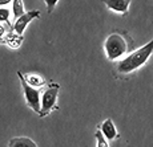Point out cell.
I'll return each instance as SVG.
<instances>
[{
    "mask_svg": "<svg viewBox=\"0 0 153 147\" xmlns=\"http://www.w3.org/2000/svg\"><path fill=\"white\" fill-rule=\"evenodd\" d=\"M104 48H105V53H107L108 60L121 61L123 57L125 58L126 56L133 52L134 43L126 32L116 31L107 37Z\"/></svg>",
    "mask_w": 153,
    "mask_h": 147,
    "instance_id": "obj_1",
    "label": "cell"
},
{
    "mask_svg": "<svg viewBox=\"0 0 153 147\" xmlns=\"http://www.w3.org/2000/svg\"><path fill=\"white\" fill-rule=\"evenodd\" d=\"M152 53H153V39L148 44H145L144 46L133 51L131 54L126 56L125 58L119 61V64L116 66V72L120 73V74L133 73L134 70L140 69L148 61V58L151 57Z\"/></svg>",
    "mask_w": 153,
    "mask_h": 147,
    "instance_id": "obj_2",
    "label": "cell"
},
{
    "mask_svg": "<svg viewBox=\"0 0 153 147\" xmlns=\"http://www.w3.org/2000/svg\"><path fill=\"white\" fill-rule=\"evenodd\" d=\"M17 77H19L20 82H22L23 86V92H24V97L25 101H27V105L32 110H35L37 114L40 115V111H42V102H40V90L36 89V87H32L31 85L27 82L24 74L22 72H17Z\"/></svg>",
    "mask_w": 153,
    "mask_h": 147,
    "instance_id": "obj_3",
    "label": "cell"
},
{
    "mask_svg": "<svg viewBox=\"0 0 153 147\" xmlns=\"http://www.w3.org/2000/svg\"><path fill=\"white\" fill-rule=\"evenodd\" d=\"M60 90L59 84H49L47 89L42 94V111L40 117H45L51 113L53 109H57V96Z\"/></svg>",
    "mask_w": 153,
    "mask_h": 147,
    "instance_id": "obj_4",
    "label": "cell"
},
{
    "mask_svg": "<svg viewBox=\"0 0 153 147\" xmlns=\"http://www.w3.org/2000/svg\"><path fill=\"white\" fill-rule=\"evenodd\" d=\"M39 16H40V12H39V11H36V10L25 12L22 17H19V19L15 21V24H13V32H15V33H17V35H20V36H23V32H24L25 27H27V25L33 19H36V17H39Z\"/></svg>",
    "mask_w": 153,
    "mask_h": 147,
    "instance_id": "obj_5",
    "label": "cell"
},
{
    "mask_svg": "<svg viewBox=\"0 0 153 147\" xmlns=\"http://www.w3.org/2000/svg\"><path fill=\"white\" fill-rule=\"evenodd\" d=\"M100 131L102 133L105 138L108 140H114L116 138H119V134H117V130H116V126H114L113 121L111 118L105 119L104 122L100 125Z\"/></svg>",
    "mask_w": 153,
    "mask_h": 147,
    "instance_id": "obj_6",
    "label": "cell"
},
{
    "mask_svg": "<svg viewBox=\"0 0 153 147\" xmlns=\"http://www.w3.org/2000/svg\"><path fill=\"white\" fill-rule=\"evenodd\" d=\"M102 1L109 10L123 15L128 12L129 4H131V0H102Z\"/></svg>",
    "mask_w": 153,
    "mask_h": 147,
    "instance_id": "obj_7",
    "label": "cell"
},
{
    "mask_svg": "<svg viewBox=\"0 0 153 147\" xmlns=\"http://www.w3.org/2000/svg\"><path fill=\"white\" fill-rule=\"evenodd\" d=\"M8 147H37V145L27 137H19V138H12L10 140V146Z\"/></svg>",
    "mask_w": 153,
    "mask_h": 147,
    "instance_id": "obj_8",
    "label": "cell"
},
{
    "mask_svg": "<svg viewBox=\"0 0 153 147\" xmlns=\"http://www.w3.org/2000/svg\"><path fill=\"white\" fill-rule=\"evenodd\" d=\"M3 41H5V44H7L8 46H11V48H19L20 45H22V41H23V36H20V35H17V33H8L7 36L4 37V40Z\"/></svg>",
    "mask_w": 153,
    "mask_h": 147,
    "instance_id": "obj_9",
    "label": "cell"
},
{
    "mask_svg": "<svg viewBox=\"0 0 153 147\" xmlns=\"http://www.w3.org/2000/svg\"><path fill=\"white\" fill-rule=\"evenodd\" d=\"M25 80H27V82L32 87H36V89H40V87H43L47 84L45 80L39 74H28L25 77Z\"/></svg>",
    "mask_w": 153,
    "mask_h": 147,
    "instance_id": "obj_10",
    "label": "cell"
},
{
    "mask_svg": "<svg viewBox=\"0 0 153 147\" xmlns=\"http://www.w3.org/2000/svg\"><path fill=\"white\" fill-rule=\"evenodd\" d=\"M12 12H13V20L15 21L25 13L23 0H13L12 1Z\"/></svg>",
    "mask_w": 153,
    "mask_h": 147,
    "instance_id": "obj_11",
    "label": "cell"
},
{
    "mask_svg": "<svg viewBox=\"0 0 153 147\" xmlns=\"http://www.w3.org/2000/svg\"><path fill=\"white\" fill-rule=\"evenodd\" d=\"M1 23H4V24L8 25V28H12L13 29V25H11L10 23V10H7V8H0V24Z\"/></svg>",
    "mask_w": 153,
    "mask_h": 147,
    "instance_id": "obj_12",
    "label": "cell"
},
{
    "mask_svg": "<svg viewBox=\"0 0 153 147\" xmlns=\"http://www.w3.org/2000/svg\"><path fill=\"white\" fill-rule=\"evenodd\" d=\"M95 138H96V140H97V147H109V145H108V139L102 135V133L100 130H97L95 133Z\"/></svg>",
    "mask_w": 153,
    "mask_h": 147,
    "instance_id": "obj_13",
    "label": "cell"
},
{
    "mask_svg": "<svg viewBox=\"0 0 153 147\" xmlns=\"http://www.w3.org/2000/svg\"><path fill=\"white\" fill-rule=\"evenodd\" d=\"M44 1H45V4H47V11H48V13H51L52 11H53L55 5L57 4L59 0H44Z\"/></svg>",
    "mask_w": 153,
    "mask_h": 147,
    "instance_id": "obj_14",
    "label": "cell"
},
{
    "mask_svg": "<svg viewBox=\"0 0 153 147\" xmlns=\"http://www.w3.org/2000/svg\"><path fill=\"white\" fill-rule=\"evenodd\" d=\"M7 29H10L8 27H4V25H1L0 24V41H3L4 40V37L7 36Z\"/></svg>",
    "mask_w": 153,
    "mask_h": 147,
    "instance_id": "obj_15",
    "label": "cell"
},
{
    "mask_svg": "<svg viewBox=\"0 0 153 147\" xmlns=\"http://www.w3.org/2000/svg\"><path fill=\"white\" fill-rule=\"evenodd\" d=\"M11 1H13V0H0V7L3 8V5L8 4V3H11Z\"/></svg>",
    "mask_w": 153,
    "mask_h": 147,
    "instance_id": "obj_16",
    "label": "cell"
}]
</instances>
